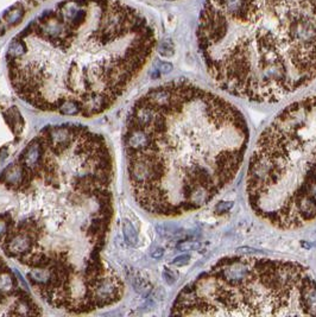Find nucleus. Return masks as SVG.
<instances>
[{
	"mask_svg": "<svg viewBox=\"0 0 316 317\" xmlns=\"http://www.w3.org/2000/svg\"><path fill=\"white\" fill-rule=\"evenodd\" d=\"M131 283H132V286L135 287L136 291H137L138 294L143 295V296L149 295L152 290L151 283L139 275L132 276V278H131Z\"/></svg>",
	"mask_w": 316,
	"mask_h": 317,
	"instance_id": "nucleus-11",
	"label": "nucleus"
},
{
	"mask_svg": "<svg viewBox=\"0 0 316 317\" xmlns=\"http://www.w3.org/2000/svg\"><path fill=\"white\" fill-rule=\"evenodd\" d=\"M48 0H0V38L18 28Z\"/></svg>",
	"mask_w": 316,
	"mask_h": 317,
	"instance_id": "nucleus-8",
	"label": "nucleus"
},
{
	"mask_svg": "<svg viewBox=\"0 0 316 317\" xmlns=\"http://www.w3.org/2000/svg\"><path fill=\"white\" fill-rule=\"evenodd\" d=\"M248 205L280 229L316 219V96L289 105L257 141L246 176Z\"/></svg>",
	"mask_w": 316,
	"mask_h": 317,
	"instance_id": "nucleus-5",
	"label": "nucleus"
},
{
	"mask_svg": "<svg viewBox=\"0 0 316 317\" xmlns=\"http://www.w3.org/2000/svg\"><path fill=\"white\" fill-rule=\"evenodd\" d=\"M41 159L17 184L0 182V247L29 268L50 307L88 314L124 295L103 260L113 217V159L105 138L84 126H48Z\"/></svg>",
	"mask_w": 316,
	"mask_h": 317,
	"instance_id": "nucleus-1",
	"label": "nucleus"
},
{
	"mask_svg": "<svg viewBox=\"0 0 316 317\" xmlns=\"http://www.w3.org/2000/svg\"><path fill=\"white\" fill-rule=\"evenodd\" d=\"M248 138L243 113L218 94L183 80L152 88L124 133L136 202L158 217L197 211L232 183Z\"/></svg>",
	"mask_w": 316,
	"mask_h": 317,
	"instance_id": "nucleus-2",
	"label": "nucleus"
},
{
	"mask_svg": "<svg viewBox=\"0 0 316 317\" xmlns=\"http://www.w3.org/2000/svg\"><path fill=\"white\" fill-rule=\"evenodd\" d=\"M5 122H6L7 126L10 127V130L12 131V133L15 136L19 137L24 128V119L21 117L20 112L18 111L17 107H11V108L6 109L4 112Z\"/></svg>",
	"mask_w": 316,
	"mask_h": 317,
	"instance_id": "nucleus-9",
	"label": "nucleus"
},
{
	"mask_svg": "<svg viewBox=\"0 0 316 317\" xmlns=\"http://www.w3.org/2000/svg\"><path fill=\"white\" fill-rule=\"evenodd\" d=\"M173 70V64L168 63V62H162L159 64V71L163 72V74H168Z\"/></svg>",
	"mask_w": 316,
	"mask_h": 317,
	"instance_id": "nucleus-17",
	"label": "nucleus"
},
{
	"mask_svg": "<svg viewBox=\"0 0 316 317\" xmlns=\"http://www.w3.org/2000/svg\"><path fill=\"white\" fill-rule=\"evenodd\" d=\"M199 246V244L194 243V241H183L182 244H179L177 248L181 249V251H194V249H196Z\"/></svg>",
	"mask_w": 316,
	"mask_h": 317,
	"instance_id": "nucleus-15",
	"label": "nucleus"
},
{
	"mask_svg": "<svg viewBox=\"0 0 316 317\" xmlns=\"http://www.w3.org/2000/svg\"><path fill=\"white\" fill-rule=\"evenodd\" d=\"M232 207L233 202H229V201H227V202H221L215 207V211L216 213H227L228 211H231Z\"/></svg>",
	"mask_w": 316,
	"mask_h": 317,
	"instance_id": "nucleus-16",
	"label": "nucleus"
},
{
	"mask_svg": "<svg viewBox=\"0 0 316 317\" xmlns=\"http://www.w3.org/2000/svg\"><path fill=\"white\" fill-rule=\"evenodd\" d=\"M156 44L148 18L120 0H63L11 41L9 79L35 108L73 103L92 118L126 92Z\"/></svg>",
	"mask_w": 316,
	"mask_h": 317,
	"instance_id": "nucleus-3",
	"label": "nucleus"
},
{
	"mask_svg": "<svg viewBox=\"0 0 316 317\" xmlns=\"http://www.w3.org/2000/svg\"><path fill=\"white\" fill-rule=\"evenodd\" d=\"M42 315L38 304L26 290L19 286L18 279L0 257V316Z\"/></svg>",
	"mask_w": 316,
	"mask_h": 317,
	"instance_id": "nucleus-7",
	"label": "nucleus"
},
{
	"mask_svg": "<svg viewBox=\"0 0 316 317\" xmlns=\"http://www.w3.org/2000/svg\"><path fill=\"white\" fill-rule=\"evenodd\" d=\"M7 156H9V146L0 147V162L6 159Z\"/></svg>",
	"mask_w": 316,
	"mask_h": 317,
	"instance_id": "nucleus-18",
	"label": "nucleus"
},
{
	"mask_svg": "<svg viewBox=\"0 0 316 317\" xmlns=\"http://www.w3.org/2000/svg\"><path fill=\"white\" fill-rule=\"evenodd\" d=\"M158 53H160V56L163 57H171L175 53V49H174V43L171 42V39H165L159 44V48H158Z\"/></svg>",
	"mask_w": 316,
	"mask_h": 317,
	"instance_id": "nucleus-12",
	"label": "nucleus"
},
{
	"mask_svg": "<svg viewBox=\"0 0 316 317\" xmlns=\"http://www.w3.org/2000/svg\"><path fill=\"white\" fill-rule=\"evenodd\" d=\"M189 262H190V256H188V254H182V256L176 257L175 259L173 260L171 264L181 267V266H186L187 264H189Z\"/></svg>",
	"mask_w": 316,
	"mask_h": 317,
	"instance_id": "nucleus-14",
	"label": "nucleus"
},
{
	"mask_svg": "<svg viewBox=\"0 0 316 317\" xmlns=\"http://www.w3.org/2000/svg\"><path fill=\"white\" fill-rule=\"evenodd\" d=\"M197 41L222 90L277 103L316 79V0H207Z\"/></svg>",
	"mask_w": 316,
	"mask_h": 317,
	"instance_id": "nucleus-4",
	"label": "nucleus"
},
{
	"mask_svg": "<svg viewBox=\"0 0 316 317\" xmlns=\"http://www.w3.org/2000/svg\"><path fill=\"white\" fill-rule=\"evenodd\" d=\"M163 253H164V251H163L162 248H157L156 251H154L151 253V257L155 258V259H158V258H160L163 256Z\"/></svg>",
	"mask_w": 316,
	"mask_h": 317,
	"instance_id": "nucleus-19",
	"label": "nucleus"
},
{
	"mask_svg": "<svg viewBox=\"0 0 316 317\" xmlns=\"http://www.w3.org/2000/svg\"><path fill=\"white\" fill-rule=\"evenodd\" d=\"M171 315L316 316V282L294 262L224 258L179 292Z\"/></svg>",
	"mask_w": 316,
	"mask_h": 317,
	"instance_id": "nucleus-6",
	"label": "nucleus"
},
{
	"mask_svg": "<svg viewBox=\"0 0 316 317\" xmlns=\"http://www.w3.org/2000/svg\"><path fill=\"white\" fill-rule=\"evenodd\" d=\"M123 234H124L125 241L127 245L136 246L138 243V233L136 230L135 226L131 224L128 220H124L123 221Z\"/></svg>",
	"mask_w": 316,
	"mask_h": 317,
	"instance_id": "nucleus-10",
	"label": "nucleus"
},
{
	"mask_svg": "<svg viewBox=\"0 0 316 317\" xmlns=\"http://www.w3.org/2000/svg\"><path fill=\"white\" fill-rule=\"evenodd\" d=\"M167 1H175V0H167Z\"/></svg>",
	"mask_w": 316,
	"mask_h": 317,
	"instance_id": "nucleus-20",
	"label": "nucleus"
},
{
	"mask_svg": "<svg viewBox=\"0 0 316 317\" xmlns=\"http://www.w3.org/2000/svg\"><path fill=\"white\" fill-rule=\"evenodd\" d=\"M163 278H164V281L167 282L169 285H173V284L176 283V281H177L178 275L176 271L170 270V268H164V271H163Z\"/></svg>",
	"mask_w": 316,
	"mask_h": 317,
	"instance_id": "nucleus-13",
	"label": "nucleus"
}]
</instances>
